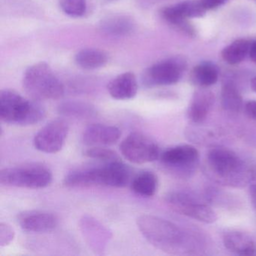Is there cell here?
Listing matches in <instances>:
<instances>
[{"label":"cell","mask_w":256,"mask_h":256,"mask_svg":"<svg viewBox=\"0 0 256 256\" xmlns=\"http://www.w3.org/2000/svg\"><path fill=\"white\" fill-rule=\"evenodd\" d=\"M16 236L14 228L6 222L0 224V246L4 247L10 245Z\"/></svg>","instance_id":"28"},{"label":"cell","mask_w":256,"mask_h":256,"mask_svg":"<svg viewBox=\"0 0 256 256\" xmlns=\"http://www.w3.org/2000/svg\"><path fill=\"white\" fill-rule=\"evenodd\" d=\"M130 178V167L120 160L103 162L100 166L76 169L65 176L64 184L66 186L71 188L90 186L122 188L128 185Z\"/></svg>","instance_id":"2"},{"label":"cell","mask_w":256,"mask_h":256,"mask_svg":"<svg viewBox=\"0 0 256 256\" xmlns=\"http://www.w3.org/2000/svg\"><path fill=\"white\" fill-rule=\"evenodd\" d=\"M251 88L254 92H256V77L253 78L251 80Z\"/></svg>","instance_id":"33"},{"label":"cell","mask_w":256,"mask_h":256,"mask_svg":"<svg viewBox=\"0 0 256 256\" xmlns=\"http://www.w3.org/2000/svg\"><path fill=\"white\" fill-rule=\"evenodd\" d=\"M61 10L72 18L83 17L88 10L86 0H60Z\"/></svg>","instance_id":"26"},{"label":"cell","mask_w":256,"mask_h":256,"mask_svg":"<svg viewBox=\"0 0 256 256\" xmlns=\"http://www.w3.org/2000/svg\"><path fill=\"white\" fill-rule=\"evenodd\" d=\"M52 180V170L41 163H26L0 172V182L6 186L38 190L48 186Z\"/></svg>","instance_id":"6"},{"label":"cell","mask_w":256,"mask_h":256,"mask_svg":"<svg viewBox=\"0 0 256 256\" xmlns=\"http://www.w3.org/2000/svg\"><path fill=\"white\" fill-rule=\"evenodd\" d=\"M100 30L112 37H122L130 35L134 31V20L126 16H112L102 20Z\"/></svg>","instance_id":"19"},{"label":"cell","mask_w":256,"mask_h":256,"mask_svg":"<svg viewBox=\"0 0 256 256\" xmlns=\"http://www.w3.org/2000/svg\"><path fill=\"white\" fill-rule=\"evenodd\" d=\"M206 12L200 0H188L163 8L161 14L168 23L188 35H192L194 30L187 22V19L202 18Z\"/></svg>","instance_id":"11"},{"label":"cell","mask_w":256,"mask_h":256,"mask_svg":"<svg viewBox=\"0 0 256 256\" xmlns=\"http://www.w3.org/2000/svg\"><path fill=\"white\" fill-rule=\"evenodd\" d=\"M200 2L205 10H210L224 5L227 0H200Z\"/></svg>","instance_id":"30"},{"label":"cell","mask_w":256,"mask_h":256,"mask_svg":"<svg viewBox=\"0 0 256 256\" xmlns=\"http://www.w3.org/2000/svg\"><path fill=\"white\" fill-rule=\"evenodd\" d=\"M139 230L156 248L168 254H185L190 251V236L172 222L144 214L137 220Z\"/></svg>","instance_id":"1"},{"label":"cell","mask_w":256,"mask_h":256,"mask_svg":"<svg viewBox=\"0 0 256 256\" xmlns=\"http://www.w3.org/2000/svg\"><path fill=\"white\" fill-rule=\"evenodd\" d=\"M250 192L252 200L256 208V166L250 170Z\"/></svg>","instance_id":"29"},{"label":"cell","mask_w":256,"mask_h":256,"mask_svg":"<svg viewBox=\"0 0 256 256\" xmlns=\"http://www.w3.org/2000/svg\"><path fill=\"white\" fill-rule=\"evenodd\" d=\"M246 114L252 120H256V101H250L245 104Z\"/></svg>","instance_id":"31"},{"label":"cell","mask_w":256,"mask_h":256,"mask_svg":"<svg viewBox=\"0 0 256 256\" xmlns=\"http://www.w3.org/2000/svg\"><path fill=\"white\" fill-rule=\"evenodd\" d=\"M58 112L66 118L79 120L91 119L97 115V110L94 106L77 100L62 102L58 106Z\"/></svg>","instance_id":"20"},{"label":"cell","mask_w":256,"mask_h":256,"mask_svg":"<svg viewBox=\"0 0 256 256\" xmlns=\"http://www.w3.org/2000/svg\"><path fill=\"white\" fill-rule=\"evenodd\" d=\"M158 178L150 170L140 172L131 182L132 190L138 196L145 198L154 196L158 190Z\"/></svg>","instance_id":"23"},{"label":"cell","mask_w":256,"mask_h":256,"mask_svg":"<svg viewBox=\"0 0 256 256\" xmlns=\"http://www.w3.org/2000/svg\"><path fill=\"white\" fill-rule=\"evenodd\" d=\"M25 92L36 101L56 100L62 98L64 86L48 64L40 62L26 68L24 74Z\"/></svg>","instance_id":"5"},{"label":"cell","mask_w":256,"mask_h":256,"mask_svg":"<svg viewBox=\"0 0 256 256\" xmlns=\"http://www.w3.org/2000/svg\"><path fill=\"white\" fill-rule=\"evenodd\" d=\"M18 222L25 232L47 233L56 228L59 220L53 212L40 210H31L19 214Z\"/></svg>","instance_id":"12"},{"label":"cell","mask_w":256,"mask_h":256,"mask_svg":"<svg viewBox=\"0 0 256 256\" xmlns=\"http://www.w3.org/2000/svg\"><path fill=\"white\" fill-rule=\"evenodd\" d=\"M166 202L170 209L190 218L206 224L216 221V214L209 205L196 200L186 193L178 192L169 193L166 196Z\"/></svg>","instance_id":"9"},{"label":"cell","mask_w":256,"mask_h":256,"mask_svg":"<svg viewBox=\"0 0 256 256\" xmlns=\"http://www.w3.org/2000/svg\"><path fill=\"white\" fill-rule=\"evenodd\" d=\"M250 56L252 60L256 64V41L251 42V46H250Z\"/></svg>","instance_id":"32"},{"label":"cell","mask_w":256,"mask_h":256,"mask_svg":"<svg viewBox=\"0 0 256 256\" xmlns=\"http://www.w3.org/2000/svg\"><path fill=\"white\" fill-rule=\"evenodd\" d=\"M218 78V68L211 62H203L196 66L190 74L192 84L200 88H208L215 84Z\"/></svg>","instance_id":"22"},{"label":"cell","mask_w":256,"mask_h":256,"mask_svg":"<svg viewBox=\"0 0 256 256\" xmlns=\"http://www.w3.org/2000/svg\"><path fill=\"white\" fill-rule=\"evenodd\" d=\"M198 151L191 145H180L166 150L160 156L162 162L168 167L188 170L198 160Z\"/></svg>","instance_id":"14"},{"label":"cell","mask_w":256,"mask_h":256,"mask_svg":"<svg viewBox=\"0 0 256 256\" xmlns=\"http://www.w3.org/2000/svg\"><path fill=\"white\" fill-rule=\"evenodd\" d=\"M138 85L132 72H125L112 79L108 84V90L116 100H130L137 95Z\"/></svg>","instance_id":"17"},{"label":"cell","mask_w":256,"mask_h":256,"mask_svg":"<svg viewBox=\"0 0 256 256\" xmlns=\"http://www.w3.org/2000/svg\"><path fill=\"white\" fill-rule=\"evenodd\" d=\"M223 244L232 252L239 256H256L254 240L244 232L232 230L223 235Z\"/></svg>","instance_id":"18"},{"label":"cell","mask_w":256,"mask_h":256,"mask_svg":"<svg viewBox=\"0 0 256 256\" xmlns=\"http://www.w3.org/2000/svg\"><path fill=\"white\" fill-rule=\"evenodd\" d=\"M80 224L84 238L92 250L98 253L104 251L112 238V232L98 220L89 216H84L80 220Z\"/></svg>","instance_id":"13"},{"label":"cell","mask_w":256,"mask_h":256,"mask_svg":"<svg viewBox=\"0 0 256 256\" xmlns=\"http://www.w3.org/2000/svg\"><path fill=\"white\" fill-rule=\"evenodd\" d=\"M120 136V130L115 126L94 124L84 132L83 142L88 146H109L116 144Z\"/></svg>","instance_id":"15"},{"label":"cell","mask_w":256,"mask_h":256,"mask_svg":"<svg viewBox=\"0 0 256 256\" xmlns=\"http://www.w3.org/2000/svg\"><path fill=\"white\" fill-rule=\"evenodd\" d=\"M74 61L83 70H95L106 66L108 56L104 50L100 49L84 48L76 54Z\"/></svg>","instance_id":"21"},{"label":"cell","mask_w":256,"mask_h":256,"mask_svg":"<svg viewBox=\"0 0 256 256\" xmlns=\"http://www.w3.org/2000/svg\"><path fill=\"white\" fill-rule=\"evenodd\" d=\"M250 46L251 42L248 40H236L222 50V58L230 65H236L250 54Z\"/></svg>","instance_id":"24"},{"label":"cell","mask_w":256,"mask_h":256,"mask_svg":"<svg viewBox=\"0 0 256 256\" xmlns=\"http://www.w3.org/2000/svg\"><path fill=\"white\" fill-rule=\"evenodd\" d=\"M186 67V61L182 58L164 60L146 68L142 82L148 88L174 84L180 80Z\"/></svg>","instance_id":"8"},{"label":"cell","mask_w":256,"mask_h":256,"mask_svg":"<svg viewBox=\"0 0 256 256\" xmlns=\"http://www.w3.org/2000/svg\"><path fill=\"white\" fill-rule=\"evenodd\" d=\"M214 103V95L206 88H200L193 94L188 106V119L199 124L203 122L212 109Z\"/></svg>","instance_id":"16"},{"label":"cell","mask_w":256,"mask_h":256,"mask_svg":"<svg viewBox=\"0 0 256 256\" xmlns=\"http://www.w3.org/2000/svg\"><path fill=\"white\" fill-rule=\"evenodd\" d=\"M68 132L70 127L64 120L50 121L36 134L34 146L44 154H56L64 148Z\"/></svg>","instance_id":"10"},{"label":"cell","mask_w":256,"mask_h":256,"mask_svg":"<svg viewBox=\"0 0 256 256\" xmlns=\"http://www.w3.org/2000/svg\"><path fill=\"white\" fill-rule=\"evenodd\" d=\"M206 173L217 184L230 187L245 186L250 182V170L234 152L216 148L206 156Z\"/></svg>","instance_id":"3"},{"label":"cell","mask_w":256,"mask_h":256,"mask_svg":"<svg viewBox=\"0 0 256 256\" xmlns=\"http://www.w3.org/2000/svg\"><path fill=\"white\" fill-rule=\"evenodd\" d=\"M126 160L134 164L152 162L160 156V148L154 140L138 132L128 134L120 145Z\"/></svg>","instance_id":"7"},{"label":"cell","mask_w":256,"mask_h":256,"mask_svg":"<svg viewBox=\"0 0 256 256\" xmlns=\"http://www.w3.org/2000/svg\"><path fill=\"white\" fill-rule=\"evenodd\" d=\"M85 156L91 160L107 162L116 161L120 160L119 156L115 151L109 148H102L101 146H92V148L86 150L84 152Z\"/></svg>","instance_id":"27"},{"label":"cell","mask_w":256,"mask_h":256,"mask_svg":"<svg viewBox=\"0 0 256 256\" xmlns=\"http://www.w3.org/2000/svg\"><path fill=\"white\" fill-rule=\"evenodd\" d=\"M222 106L229 112H240L242 108V100L238 88L233 82H226L221 91Z\"/></svg>","instance_id":"25"},{"label":"cell","mask_w":256,"mask_h":256,"mask_svg":"<svg viewBox=\"0 0 256 256\" xmlns=\"http://www.w3.org/2000/svg\"><path fill=\"white\" fill-rule=\"evenodd\" d=\"M46 116V110L38 101L26 100L12 90L0 92V118L4 122L26 126L38 124Z\"/></svg>","instance_id":"4"}]
</instances>
